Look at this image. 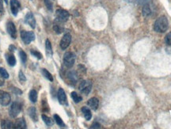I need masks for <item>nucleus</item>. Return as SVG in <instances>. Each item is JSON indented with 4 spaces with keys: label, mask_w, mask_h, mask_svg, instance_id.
I'll use <instances>...</instances> for the list:
<instances>
[{
    "label": "nucleus",
    "mask_w": 171,
    "mask_h": 129,
    "mask_svg": "<svg viewBox=\"0 0 171 129\" xmlns=\"http://www.w3.org/2000/svg\"><path fill=\"white\" fill-rule=\"evenodd\" d=\"M169 27L168 20L165 16L159 17L154 22V29L158 33H164L167 30Z\"/></svg>",
    "instance_id": "f257e3e1"
},
{
    "label": "nucleus",
    "mask_w": 171,
    "mask_h": 129,
    "mask_svg": "<svg viewBox=\"0 0 171 129\" xmlns=\"http://www.w3.org/2000/svg\"><path fill=\"white\" fill-rule=\"evenodd\" d=\"M75 62V55L71 52H66L64 56V63L67 68H70L73 67Z\"/></svg>",
    "instance_id": "f03ea898"
},
{
    "label": "nucleus",
    "mask_w": 171,
    "mask_h": 129,
    "mask_svg": "<svg viewBox=\"0 0 171 129\" xmlns=\"http://www.w3.org/2000/svg\"><path fill=\"white\" fill-rule=\"evenodd\" d=\"M92 89V83L88 80H83L79 85V90L85 95H88Z\"/></svg>",
    "instance_id": "7ed1b4c3"
},
{
    "label": "nucleus",
    "mask_w": 171,
    "mask_h": 129,
    "mask_svg": "<svg viewBox=\"0 0 171 129\" xmlns=\"http://www.w3.org/2000/svg\"><path fill=\"white\" fill-rule=\"evenodd\" d=\"M56 21H58L59 22H65L68 20L69 13L63 9H58L56 11Z\"/></svg>",
    "instance_id": "20e7f679"
},
{
    "label": "nucleus",
    "mask_w": 171,
    "mask_h": 129,
    "mask_svg": "<svg viewBox=\"0 0 171 129\" xmlns=\"http://www.w3.org/2000/svg\"><path fill=\"white\" fill-rule=\"evenodd\" d=\"M21 37L23 42L25 43V45H29L30 44L33 40L35 39V34L34 32H26V31H22L21 32Z\"/></svg>",
    "instance_id": "39448f33"
},
{
    "label": "nucleus",
    "mask_w": 171,
    "mask_h": 129,
    "mask_svg": "<svg viewBox=\"0 0 171 129\" xmlns=\"http://www.w3.org/2000/svg\"><path fill=\"white\" fill-rule=\"evenodd\" d=\"M21 110H22V105L20 104L19 102H14L10 108V110H9L10 116L11 117L15 118L19 114Z\"/></svg>",
    "instance_id": "423d86ee"
},
{
    "label": "nucleus",
    "mask_w": 171,
    "mask_h": 129,
    "mask_svg": "<svg viewBox=\"0 0 171 129\" xmlns=\"http://www.w3.org/2000/svg\"><path fill=\"white\" fill-rule=\"evenodd\" d=\"M10 95L7 92L0 90V104L3 106H6L10 103Z\"/></svg>",
    "instance_id": "0eeeda50"
},
{
    "label": "nucleus",
    "mask_w": 171,
    "mask_h": 129,
    "mask_svg": "<svg viewBox=\"0 0 171 129\" xmlns=\"http://www.w3.org/2000/svg\"><path fill=\"white\" fill-rule=\"evenodd\" d=\"M25 22L26 24H28L31 28L35 29V27H36V20H35V17H34L33 13H31V12L27 13L25 17Z\"/></svg>",
    "instance_id": "6e6552de"
},
{
    "label": "nucleus",
    "mask_w": 171,
    "mask_h": 129,
    "mask_svg": "<svg viewBox=\"0 0 171 129\" xmlns=\"http://www.w3.org/2000/svg\"><path fill=\"white\" fill-rule=\"evenodd\" d=\"M70 41H71V36H70V34H65L64 36L63 37V38H62L61 41H60V48L63 50H65L70 45Z\"/></svg>",
    "instance_id": "1a4fd4ad"
},
{
    "label": "nucleus",
    "mask_w": 171,
    "mask_h": 129,
    "mask_svg": "<svg viewBox=\"0 0 171 129\" xmlns=\"http://www.w3.org/2000/svg\"><path fill=\"white\" fill-rule=\"evenodd\" d=\"M6 29L8 33L10 34V36L13 38V39H16L17 37V29L15 25L12 22H9L6 25Z\"/></svg>",
    "instance_id": "9d476101"
},
{
    "label": "nucleus",
    "mask_w": 171,
    "mask_h": 129,
    "mask_svg": "<svg viewBox=\"0 0 171 129\" xmlns=\"http://www.w3.org/2000/svg\"><path fill=\"white\" fill-rule=\"evenodd\" d=\"M57 97H58V100H59V102L60 104L67 105V96H66V93H65L64 90H63L62 88L59 89V90H58Z\"/></svg>",
    "instance_id": "9b49d317"
},
{
    "label": "nucleus",
    "mask_w": 171,
    "mask_h": 129,
    "mask_svg": "<svg viewBox=\"0 0 171 129\" xmlns=\"http://www.w3.org/2000/svg\"><path fill=\"white\" fill-rule=\"evenodd\" d=\"M20 6H21V4L17 0H11L10 1V10H11L12 14H14V16L17 15Z\"/></svg>",
    "instance_id": "f8f14e48"
},
{
    "label": "nucleus",
    "mask_w": 171,
    "mask_h": 129,
    "mask_svg": "<svg viewBox=\"0 0 171 129\" xmlns=\"http://www.w3.org/2000/svg\"><path fill=\"white\" fill-rule=\"evenodd\" d=\"M67 79L70 81V83H72L73 85H75L78 81L79 79V77H78V75L76 73V71L75 70H70L67 73Z\"/></svg>",
    "instance_id": "ddd939ff"
},
{
    "label": "nucleus",
    "mask_w": 171,
    "mask_h": 129,
    "mask_svg": "<svg viewBox=\"0 0 171 129\" xmlns=\"http://www.w3.org/2000/svg\"><path fill=\"white\" fill-rule=\"evenodd\" d=\"M14 128H26V123H25V120L23 118H19L16 120V121L14 123Z\"/></svg>",
    "instance_id": "4468645a"
},
{
    "label": "nucleus",
    "mask_w": 171,
    "mask_h": 129,
    "mask_svg": "<svg viewBox=\"0 0 171 129\" xmlns=\"http://www.w3.org/2000/svg\"><path fill=\"white\" fill-rule=\"evenodd\" d=\"M87 104L91 109L96 110L98 108V105H99V101L96 98H92L87 101Z\"/></svg>",
    "instance_id": "2eb2a0df"
},
{
    "label": "nucleus",
    "mask_w": 171,
    "mask_h": 129,
    "mask_svg": "<svg viewBox=\"0 0 171 129\" xmlns=\"http://www.w3.org/2000/svg\"><path fill=\"white\" fill-rule=\"evenodd\" d=\"M6 59L10 66L14 67V65L16 64V59H15V57H14V56L12 53H6Z\"/></svg>",
    "instance_id": "dca6fc26"
},
{
    "label": "nucleus",
    "mask_w": 171,
    "mask_h": 129,
    "mask_svg": "<svg viewBox=\"0 0 171 129\" xmlns=\"http://www.w3.org/2000/svg\"><path fill=\"white\" fill-rule=\"evenodd\" d=\"M82 112L83 113V116H84L85 119L87 121H90L91 117H92V113L90 112V110L89 108L84 106L82 108Z\"/></svg>",
    "instance_id": "f3484780"
},
{
    "label": "nucleus",
    "mask_w": 171,
    "mask_h": 129,
    "mask_svg": "<svg viewBox=\"0 0 171 129\" xmlns=\"http://www.w3.org/2000/svg\"><path fill=\"white\" fill-rule=\"evenodd\" d=\"M60 23L62 22H58V21H56V22H55V23H54L53 25L54 31H55V33H56L57 34L61 33L64 32V27L60 25Z\"/></svg>",
    "instance_id": "a211bd4d"
},
{
    "label": "nucleus",
    "mask_w": 171,
    "mask_h": 129,
    "mask_svg": "<svg viewBox=\"0 0 171 129\" xmlns=\"http://www.w3.org/2000/svg\"><path fill=\"white\" fill-rule=\"evenodd\" d=\"M1 127L2 128H14V123L11 121H8V120H3L1 122Z\"/></svg>",
    "instance_id": "6ab92c4d"
},
{
    "label": "nucleus",
    "mask_w": 171,
    "mask_h": 129,
    "mask_svg": "<svg viewBox=\"0 0 171 129\" xmlns=\"http://www.w3.org/2000/svg\"><path fill=\"white\" fill-rule=\"evenodd\" d=\"M29 114L34 121H37V110L35 107H31L30 109H29Z\"/></svg>",
    "instance_id": "aec40b11"
},
{
    "label": "nucleus",
    "mask_w": 171,
    "mask_h": 129,
    "mask_svg": "<svg viewBox=\"0 0 171 129\" xmlns=\"http://www.w3.org/2000/svg\"><path fill=\"white\" fill-rule=\"evenodd\" d=\"M151 14V9L150 7L149 4H145L143 5V15L144 17H147Z\"/></svg>",
    "instance_id": "412c9836"
},
{
    "label": "nucleus",
    "mask_w": 171,
    "mask_h": 129,
    "mask_svg": "<svg viewBox=\"0 0 171 129\" xmlns=\"http://www.w3.org/2000/svg\"><path fill=\"white\" fill-rule=\"evenodd\" d=\"M45 48H46V52L48 56H52V45L49 40H46L45 41Z\"/></svg>",
    "instance_id": "4be33fe9"
},
{
    "label": "nucleus",
    "mask_w": 171,
    "mask_h": 129,
    "mask_svg": "<svg viewBox=\"0 0 171 129\" xmlns=\"http://www.w3.org/2000/svg\"><path fill=\"white\" fill-rule=\"evenodd\" d=\"M29 99L30 101L33 102V103H35L37 102V93L36 90H32L29 92Z\"/></svg>",
    "instance_id": "5701e85b"
},
{
    "label": "nucleus",
    "mask_w": 171,
    "mask_h": 129,
    "mask_svg": "<svg viewBox=\"0 0 171 129\" xmlns=\"http://www.w3.org/2000/svg\"><path fill=\"white\" fill-rule=\"evenodd\" d=\"M42 120L44 121V122L46 123V125H47V126L51 127L53 125V121H52L50 117L47 116L42 115Z\"/></svg>",
    "instance_id": "b1692460"
},
{
    "label": "nucleus",
    "mask_w": 171,
    "mask_h": 129,
    "mask_svg": "<svg viewBox=\"0 0 171 129\" xmlns=\"http://www.w3.org/2000/svg\"><path fill=\"white\" fill-rule=\"evenodd\" d=\"M41 72H42L43 75L45 76V78L48 79V80H49L50 82L53 81V77H52V75L48 72V70H46V69L43 68L42 70H41Z\"/></svg>",
    "instance_id": "393cba45"
},
{
    "label": "nucleus",
    "mask_w": 171,
    "mask_h": 129,
    "mask_svg": "<svg viewBox=\"0 0 171 129\" xmlns=\"http://www.w3.org/2000/svg\"><path fill=\"white\" fill-rule=\"evenodd\" d=\"M71 98L73 99V101L75 102V103H79L82 100V98L81 96H79L77 93L72 92L71 93Z\"/></svg>",
    "instance_id": "a878e982"
},
{
    "label": "nucleus",
    "mask_w": 171,
    "mask_h": 129,
    "mask_svg": "<svg viewBox=\"0 0 171 129\" xmlns=\"http://www.w3.org/2000/svg\"><path fill=\"white\" fill-rule=\"evenodd\" d=\"M54 119H55V121L56 123L59 125V127H65V123H64V121H62V119L59 117V116H58L57 114H55L54 115Z\"/></svg>",
    "instance_id": "bb28decb"
},
{
    "label": "nucleus",
    "mask_w": 171,
    "mask_h": 129,
    "mask_svg": "<svg viewBox=\"0 0 171 129\" xmlns=\"http://www.w3.org/2000/svg\"><path fill=\"white\" fill-rule=\"evenodd\" d=\"M44 2H45L47 8L52 11L53 9V0H44Z\"/></svg>",
    "instance_id": "cd10ccee"
},
{
    "label": "nucleus",
    "mask_w": 171,
    "mask_h": 129,
    "mask_svg": "<svg viewBox=\"0 0 171 129\" xmlns=\"http://www.w3.org/2000/svg\"><path fill=\"white\" fill-rule=\"evenodd\" d=\"M0 76H1L3 79H8L9 74L4 68H0Z\"/></svg>",
    "instance_id": "c85d7f7f"
},
{
    "label": "nucleus",
    "mask_w": 171,
    "mask_h": 129,
    "mask_svg": "<svg viewBox=\"0 0 171 129\" xmlns=\"http://www.w3.org/2000/svg\"><path fill=\"white\" fill-rule=\"evenodd\" d=\"M19 56L23 63H25V62H26V60H27V56H26V54H25V52H23V51H20Z\"/></svg>",
    "instance_id": "c756f323"
},
{
    "label": "nucleus",
    "mask_w": 171,
    "mask_h": 129,
    "mask_svg": "<svg viewBox=\"0 0 171 129\" xmlns=\"http://www.w3.org/2000/svg\"><path fill=\"white\" fill-rule=\"evenodd\" d=\"M31 54L34 56H35L36 58H37L38 59H42V55H41V53H40L39 52H37V51L32 50L31 51Z\"/></svg>",
    "instance_id": "7c9ffc66"
},
{
    "label": "nucleus",
    "mask_w": 171,
    "mask_h": 129,
    "mask_svg": "<svg viewBox=\"0 0 171 129\" xmlns=\"http://www.w3.org/2000/svg\"><path fill=\"white\" fill-rule=\"evenodd\" d=\"M139 5H145V4H150L152 0H136Z\"/></svg>",
    "instance_id": "2f4dec72"
},
{
    "label": "nucleus",
    "mask_w": 171,
    "mask_h": 129,
    "mask_svg": "<svg viewBox=\"0 0 171 129\" xmlns=\"http://www.w3.org/2000/svg\"><path fill=\"white\" fill-rule=\"evenodd\" d=\"M165 41L168 45H171V32L165 36Z\"/></svg>",
    "instance_id": "473e14b6"
},
{
    "label": "nucleus",
    "mask_w": 171,
    "mask_h": 129,
    "mask_svg": "<svg viewBox=\"0 0 171 129\" xmlns=\"http://www.w3.org/2000/svg\"><path fill=\"white\" fill-rule=\"evenodd\" d=\"M18 77H19L20 81H22V82H25V81H26V78H25V75L23 74L22 71H20L19 75H18Z\"/></svg>",
    "instance_id": "72a5a7b5"
},
{
    "label": "nucleus",
    "mask_w": 171,
    "mask_h": 129,
    "mask_svg": "<svg viewBox=\"0 0 171 129\" xmlns=\"http://www.w3.org/2000/svg\"><path fill=\"white\" fill-rule=\"evenodd\" d=\"M101 128V124L98 123H94L92 126L90 127V128Z\"/></svg>",
    "instance_id": "f704fd0d"
},
{
    "label": "nucleus",
    "mask_w": 171,
    "mask_h": 129,
    "mask_svg": "<svg viewBox=\"0 0 171 129\" xmlns=\"http://www.w3.org/2000/svg\"><path fill=\"white\" fill-rule=\"evenodd\" d=\"M4 12V8H3V0H0V13Z\"/></svg>",
    "instance_id": "c9c22d12"
},
{
    "label": "nucleus",
    "mask_w": 171,
    "mask_h": 129,
    "mask_svg": "<svg viewBox=\"0 0 171 129\" xmlns=\"http://www.w3.org/2000/svg\"><path fill=\"white\" fill-rule=\"evenodd\" d=\"M9 49H10V52H14V51L16 50V47H14V45H10V46L9 47Z\"/></svg>",
    "instance_id": "e433bc0d"
},
{
    "label": "nucleus",
    "mask_w": 171,
    "mask_h": 129,
    "mask_svg": "<svg viewBox=\"0 0 171 129\" xmlns=\"http://www.w3.org/2000/svg\"><path fill=\"white\" fill-rule=\"evenodd\" d=\"M4 84V81H3V79H2V77L0 76V86H2Z\"/></svg>",
    "instance_id": "4c0bfd02"
},
{
    "label": "nucleus",
    "mask_w": 171,
    "mask_h": 129,
    "mask_svg": "<svg viewBox=\"0 0 171 129\" xmlns=\"http://www.w3.org/2000/svg\"><path fill=\"white\" fill-rule=\"evenodd\" d=\"M127 3H133L135 0H125Z\"/></svg>",
    "instance_id": "58836bf2"
},
{
    "label": "nucleus",
    "mask_w": 171,
    "mask_h": 129,
    "mask_svg": "<svg viewBox=\"0 0 171 129\" xmlns=\"http://www.w3.org/2000/svg\"><path fill=\"white\" fill-rule=\"evenodd\" d=\"M4 1H5V3H8V0H4Z\"/></svg>",
    "instance_id": "ea45409f"
}]
</instances>
